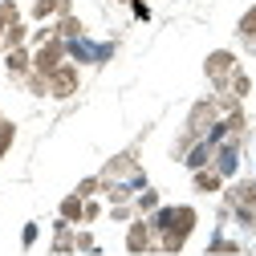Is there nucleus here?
Masks as SVG:
<instances>
[{"label": "nucleus", "instance_id": "1", "mask_svg": "<svg viewBox=\"0 0 256 256\" xmlns=\"http://www.w3.org/2000/svg\"><path fill=\"white\" fill-rule=\"evenodd\" d=\"M146 220H150V232H154V248L167 252V256L183 252L191 232L200 228V212L191 204H158Z\"/></svg>", "mask_w": 256, "mask_h": 256}, {"label": "nucleus", "instance_id": "2", "mask_svg": "<svg viewBox=\"0 0 256 256\" xmlns=\"http://www.w3.org/2000/svg\"><path fill=\"white\" fill-rule=\"evenodd\" d=\"M224 208L232 212L240 236H256V179H228L224 183Z\"/></svg>", "mask_w": 256, "mask_h": 256}, {"label": "nucleus", "instance_id": "3", "mask_svg": "<svg viewBox=\"0 0 256 256\" xmlns=\"http://www.w3.org/2000/svg\"><path fill=\"white\" fill-rule=\"evenodd\" d=\"M220 118H224V114H220L216 94H208V98H196V102H191V110H187V118H183V130H187L191 138H208L212 126H216Z\"/></svg>", "mask_w": 256, "mask_h": 256}, {"label": "nucleus", "instance_id": "4", "mask_svg": "<svg viewBox=\"0 0 256 256\" xmlns=\"http://www.w3.org/2000/svg\"><path fill=\"white\" fill-rule=\"evenodd\" d=\"M138 175H142L138 146H126V150L110 154V158H106V167L98 171V179H102V183H130V179H138Z\"/></svg>", "mask_w": 256, "mask_h": 256}, {"label": "nucleus", "instance_id": "5", "mask_svg": "<svg viewBox=\"0 0 256 256\" xmlns=\"http://www.w3.org/2000/svg\"><path fill=\"white\" fill-rule=\"evenodd\" d=\"M118 53L114 41H90V37H78V41H66V57L74 66H106V61Z\"/></svg>", "mask_w": 256, "mask_h": 256}, {"label": "nucleus", "instance_id": "6", "mask_svg": "<svg viewBox=\"0 0 256 256\" xmlns=\"http://www.w3.org/2000/svg\"><path fill=\"white\" fill-rule=\"evenodd\" d=\"M78 90H82V66L61 61V66L49 74V98H53V102H70Z\"/></svg>", "mask_w": 256, "mask_h": 256}, {"label": "nucleus", "instance_id": "7", "mask_svg": "<svg viewBox=\"0 0 256 256\" xmlns=\"http://www.w3.org/2000/svg\"><path fill=\"white\" fill-rule=\"evenodd\" d=\"M236 66H240V57H236L232 49H216V53L204 57V78L212 82V94H220L224 86H228V78H232Z\"/></svg>", "mask_w": 256, "mask_h": 256}, {"label": "nucleus", "instance_id": "8", "mask_svg": "<svg viewBox=\"0 0 256 256\" xmlns=\"http://www.w3.org/2000/svg\"><path fill=\"white\" fill-rule=\"evenodd\" d=\"M240 163H244V146H240V142H232V138L216 142V154H212V171H220L224 179H236V175H240Z\"/></svg>", "mask_w": 256, "mask_h": 256}, {"label": "nucleus", "instance_id": "9", "mask_svg": "<svg viewBox=\"0 0 256 256\" xmlns=\"http://www.w3.org/2000/svg\"><path fill=\"white\" fill-rule=\"evenodd\" d=\"M126 252H130V256L158 252V248H154V232H150V220H146V216H134L130 224H126Z\"/></svg>", "mask_w": 256, "mask_h": 256}, {"label": "nucleus", "instance_id": "10", "mask_svg": "<svg viewBox=\"0 0 256 256\" xmlns=\"http://www.w3.org/2000/svg\"><path fill=\"white\" fill-rule=\"evenodd\" d=\"M61 61H70V57H66V41H57V37H49L45 45H37V49H33V70H37V74H45V78L61 66Z\"/></svg>", "mask_w": 256, "mask_h": 256}, {"label": "nucleus", "instance_id": "11", "mask_svg": "<svg viewBox=\"0 0 256 256\" xmlns=\"http://www.w3.org/2000/svg\"><path fill=\"white\" fill-rule=\"evenodd\" d=\"M4 70H8V82H12V86H20V82H24V74L33 70V49H28V45L8 49V53H4Z\"/></svg>", "mask_w": 256, "mask_h": 256}, {"label": "nucleus", "instance_id": "12", "mask_svg": "<svg viewBox=\"0 0 256 256\" xmlns=\"http://www.w3.org/2000/svg\"><path fill=\"white\" fill-rule=\"evenodd\" d=\"M224 179L220 171H212V167H200V171H191V191H196V196H220L224 191Z\"/></svg>", "mask_w": 256, "mask_h": 256}, {"label": "nucleus", "instance_id": "13", "mask_svg": "<svg viewBox=\"0 0 256 256\" xmlns=\"http://www.w3.org/2000/svg\"><path fill=\"white\" fill-rule=\"evenodd\" d=\"M74 232H78L74 224H66V220L57 216V224H53V240H49V252H53V256H70V252H78V248H74Z\"/></svg>", "mask_w": 256, "mask_h": 256}, {"label": "nucleus", "instance_id": "14", "mask_svg": "<svg viewBox=\"0 0 256 256\" xmlns=\"http://www.w3.org/2000/svg\"><path fill=\"white\" fill-rule=\"evenodd\" d=\"M66 12H74V0H33V8H28V16L33 20H57V16H66Z\"/></svg>", "mask_w": 256, "mask_h": 256}, {"label": "nucleus", "instance_id": "15", "mask_svg": "<svg viewBox=\"0 0 256 256\" xmlns=\"http://www.w3.org/2000/svg\"><path fill=\"white\" fill-rule=\"evenodd\" d=\"M212 154H216V142H212V138H200L196 146H191V150L183 154V167H187V171H200V167H212Z\"/></svg>", "mask_w": 256, "mask_h": 256}, {"label": "nucleus", "instance_id": "16", "mask_svg": "<svg viewBox=\"0 0 256 256\" xmlns=\"http://www.w3.org/2000/svg\"><path fill=\"white\" fill-rule=\"evenodd\" d=\"M53 37H57V41H78V37H86V24H82L74 12H66V16L53 20Z\"/></svg>", "mask_w": 256, "mask_h": 256}, {"label": "nucleus", "instance_id": "17", "mask_svg": "<svg viewBox=\"0 0 256 256\" xmlns=\"http://www.w3.org/2000/svg\"><path fill=\"white\" fill-rule=\"evenodd\" d=\"M82 208H86V200L78 196V191H70V196L57 204V216L66 220V224H74V228H82Z\"/></svg>", "mask_w": 256, "mask_h": 256}, {"label": "nucleus", "instance_id": "18", "mask_svg": "<svg viewBox=\"0 0 256 256\" xmlns=\"http://www.w3.org/2000/svg\"><path fill=\"white\" fill-rule=\"evenodd\" d=\"M236 37L244 41V49H248V53H256V4L236 20Z\"/></svg>", "mask_w": 256, "mask_h": 256}, {"label": "nucleus", "instance_id": "19", "mask_svg": "<svg viewBox=\"0 0 256 256\" xmlns=\"http://www.w3.org/2000/svg\"><path fill=\"white\" fill-rule=\"evenodd\" d=\"M204 252H208V256H240L244 244H240V240H228V236H212Z\"/></svg>", "mask_w": 256, "mask_h": 256}, {"label": "nucleus", "instance_id": "20", "mask_svg": "<svg viewBox=\"0 0 256 256\" xmlns=\"http://www.w3.org/2000/svg\"><path fill=\"white\" fill-rule=\"evenodd\" d=\"M224 90H228L232 98H240V102H244L248 94H252V78H248V74H244V70L236 66V70H232V78H228V86H224Z\"/></svg>", "mask_w": 256, "mask_h": 256}, {"label": "nucleus", "instance_id": "21", "mask_svg": "<svg viewBox=\"0 0 256 256\" xmlns=\"http://www.w3.org/2000/svg\"><path fill=\"white\" fill-rule=\"evenodd\" d=\"M20 86H24V94H33V98H49V78L37 74V70H28Z\"/></svg>", "mask_w": 256, "mask_h": 256}, {"label": "nucleus", "instance_id": "22", "mask_svg": "<svg viewBox=\"0 0 256 256\" xmlns=\"http://www.w3.org/2000/svg\"><path fill=\"white\" fill-rule=\"evenodd\" d=\"M0 37H4V49H20V45H28V24L16 20V24H8Z\"/></svg>", "mask_w": 256, "mask_h": 256}, {"label": "nucleus", "instance_id": "23", "mask_svg": "<svg viewBox=\"0 0 256 256\" xmlns=\"http://www.w3.org/2000/svg\"><path fill=\"white\" fill-rule=\"evenodd\" d=\"M200 138H191L187 130H183V126H179V134H175V142H171V150H167V158H171V163H183V154L191 150V146H196Z\"/></svg>", "mask_w": 256, "mask_h": 256}, {"label": "nucleus", "instance_id": "24", "mask_svg": "<svg viewBox=\"0 0 256 256\" xmlns=\"http://www.w3.org/2000/svg\"><path fill=\"white\" fill-rule=\"evenodd\" d=\"M158 204H163V200H158V191H154V187H142L138 196H134V212H138V216H150Z\"/></svg>", "mask_w": 256, "mask_h": 256}, {"label": "nucleus", "instance_id": "25", "mask_svg": "<svg viewBox=\"0 0 256 256\" xmlns=\"http://www.w3.org/2000/svg\"><path fill=\"white\" fill-rule=\"evenodd\" d=\"M12 142H16V122L12 118H0V163H4V154L12 150Z\"/></svg>", "mask_w": 256, "mask_h": 256}, {"label": "nucleus", "instance_id": "26", "mask_svg": "<svg viewBox=\"0 0 256 256\" xmlns=\"http://www.w3.org/2000/svg\"><path fill=\"white\" fill-rule=\"evenodd\" d=\"M20 20V4L16 0H0V33H4L8 24H16Z\"/></svg>", "mask_w": 256, "mask_h": 256}, {"label": "nucleus", "instance_id": "27", "mask_svg": "<svg viewBox=\"0 0 256 256\" xmlns=\"http://www.w3.org/2000/svg\"><path fill=\"white\" fill-rule=\"evenodd\" d=\"M106 216H110L114 224H130L138 212H134V204H110V212H106Z\"/></svg>", "mask_w": 256, "mask_h": 256}, {"label": "nucleus", "instance_id": "28", "mask_svg": "<svg viewBox=\"0 0 256 256\" xmlns=\"http://www.w3.org/2000/svg\"><path fill=\"white\" fill-rule=\"evenodd\" d=\"M74 191H78L82 200H94V196H102V179H98V175H90V179H82Z\"/></svg>", "mask_w": 256, "mask_h": 256}, {"label": "nucleus", "instance_id": "29", "mask_svg": "<svg viewBox=\"0 0 256 256\" xmlns=\"http://www.w3.org/2000/svg\"><path fill=\"white\" fill-rule=\"evenodd\" d=\"M74 248H78V252H98V240H94L90 228H78V232H74Z\"/></svg>", "mask_w": 256, "mask_h": 256}, {"label": "nucleus", "instance_id": "30", "mask_svg": "<svg viewBox=\"0 0 256 256\" xmlns=\"http://www.w3.org/2000/svg\"><path fill=\"white\" fill-rule=\"evenodd\" d=\"M98 216H102V204H98V200H86V208H82V228H90Z\"/></svg>", "mask_w": 256, "mask_h": 256}, {"label": "nucleus", "instance_id": "31", "mask_svg": "<svg viewBox=\"0 0 256 256\" xmlns=\"http://www.w3.org/2000/svg\"><path fill=\"white\" fill-rule=\"evenodd\" d=\"M37 240V224H24V232H20V244L28 248V244H33Z\"/></svg>", "mask_w": 256, "mask_h": 256}, {"label": "nucleus", "instance_id": "32", "mask_svg": "<svg viewBox=\"0 0 256 256\" xmlns=\"http://www.w3.org/2000/svg\"><path fill=\"white\" fill-rule=\"evenodd\" d=\"M130 8H134V16H138V20H150V8H146V0H134Z\"/></svg>", "mask_w": 256, "mask_h": 256}, {"label": "nucleus", "instance_id": "33", "mask_svg": "<svg viewBox=\"0 0 256 256\" xmlns=\"http://www.w3.org/2000/svg\"><path fill=\"white\" fill-rule=\"evenodd\" d=\"M4 53H8V49H4V37H0V57H4Z\"/></svg>", "mask_w": 256, "mask_h": 256}, {"label": "nucleus", "instance_id": "34", "mask_svg": "<svg viewBox=\"0 0 256 256\" xmlns=\"http://www.w3.org/2000/svg\"><path fill=\"white\" fill-rule=\"evenodd\" d=\"M118 4H134V0H118Z\"/></svg>", "mask_w": 256, "mask_h": 256}, {"label": "nucleus", "instance_id": "35", "mask_svg": "<svg viewBox=\"0 0 256 256\" xmlns=\"http://www.w3.org/2000/svg\"><path fill=\"white\" fill-rule=\"evenodd\" d=\"M0 118H4V114H0Z\"/></svg>", "mask_w": 256, "mask_h": 256}]
</instances>
